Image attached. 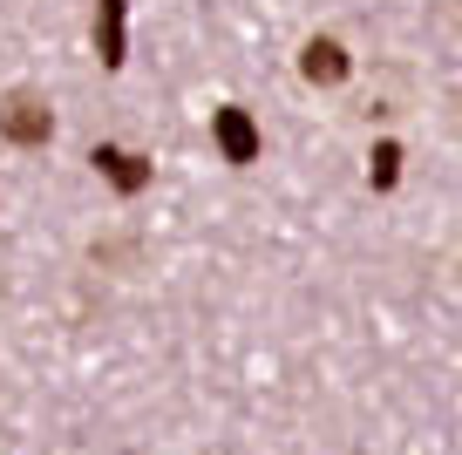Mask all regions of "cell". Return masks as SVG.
Here are the masks:
<instances>
[{
    "label": "cell",
    "mask_w": 462,
    "mask_h": 455,
    "mask_svg": "<svg viewBox=\"0 0 462 455\" xmlns=\"http://www.w3.org/2000/svg\"><path fill=\"white\" fill-rule=\"evenodd\" d=\"M456 21H462V0H456Z\"/></svg>",
    "instance_id": "8"
},
{
    "label": "cell",
    "mask_w": 462,
    "mask_h": 455,
    "mask_svg": "<svg viewBox=\"0 0 462 455\" xmlns=\"http://www.w3.org/2000/svg\"><path fill=\"white\" fill-rule=\"evenodd\" d=\"M306 75H313V82H340V75H346L340 42H306Z\"/></svg>",
    "instance_id": "4"
},
{
    "label": "cell",
    "mask_w": 462,
    "mask_h": 455,
    "mask_svg": "<svg viewBox=\"0 0 462 455\" xmlns=\"http://www.w3.org/2000/svg\"><path fill=\"white\" fill-rule=\"evenodd\" d=\"M0 136H7V143H48V136H55V116H48V102L34 96V88L7 96V102H0Z\"/></svg>",
    "instance_id": "1"
},
{
    "label": "cell",
    "mask_w": 462,
    "mask_h": 455,
    "mask_svg": "<svg viewBox=\"0 0 462 455\" xmlns=\"http://www.w3.org/2000/svg\"><path fill=\"white\" fill-rule=\"evenodd\" d=\"M96 171L109 177L116 190H143L150 184V171H143V157H130V150H96Z\"/></svg>",
    "instance_id": "2"
},
{
    "label": "cell",
    "mask_w": 462,
    "mask_h": 455,
    "mask_svg": "<svg viewBox=\"0 0 462 455\" xmlns=\"http://www.w3.org/2000/svg\"><path fill=\"white\" fill-rule=\"evenodd\" d=\"M394 163H402V157H394V150H381V157H374V184H394Z\"/></svg>",
    "instance_id": "6"
},
{
    "label": "cell",
    "mask_w": 462,
    "mask_h": 455,
    "mask_svg": "<svg viewBox=\"0 0 462 455\" xmlns=\"http://www.w3.org/2000/svg\"><path fill=\"white\" fill-rule=\"evenodd\" d=\"M448 123H456V136H462V88H456V102H448Z\"/></svg>",
    "instance_id": "7"
},
{
    "label": "cell",
    "mask_w": 462,
    "mask_h": 455,
    "mask_svg": "<svg viewBox=\"0 0 462 455\" xmlns=\"http://www.w3.org/2000/svg\"><path fill=\"white\" fill-rule=\"evenodd\" d=\"M116 48H123V7H116V0H102V61H123Z\"/></svg>",
    "instance_id": "5"
},
{
    "label": "cell",
    "mask_w": 462,
    "mask_h": 455,
    "mask_svg": "<svg viewBox=\"0 0 462 455\" xmlns=\"http://www.w3.org/2000/svg\"><path fill=\"white\" fill-rule=\"evenodd\" d=\"M217 136H225V150H231V163H252V150H259V136H252V123L238 109H225L217 116Z\"/></svg>",
    "instance_id": "3"
}]
</instances>
